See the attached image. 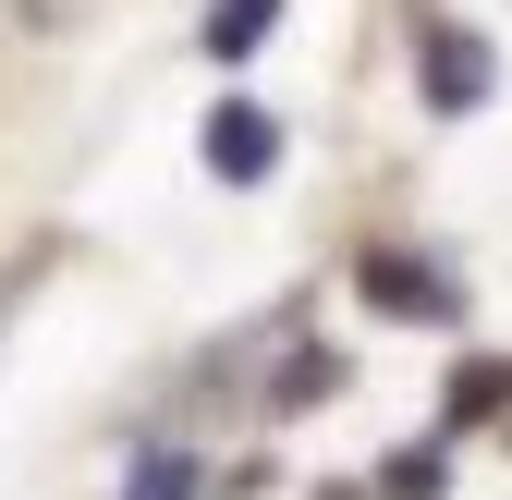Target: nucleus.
Wrapping results in <instances>:
<instances>
[{
  "label": "nucleus",
  "instance_id": "obj_1",
  "mask_svg": "<svg viewBox=\"0 0 512 500\" xmlns=\"http://www.w3.org/2000/svg\"><path fill=\"white\" fill-rule=\"evenodd\" d=\"M488 86H500L488 37H464V25H427V110H488Z\"/></svg>",
  "mask_w": 512,
  "mask_h": 500
},
{
  "label": "nucleus",
  "instance_id": "obj_2",
  "mask_svg": "<svg viewBox=\"0 0 512 500\" xmlns=\"http://www.w3.org/2000/svg\"><path fill=\"white\" fill-rule=\"evenodd\" d=\"M269 159H281V122L256 110V98H220L208 110V171L220 183H269Z\"/></svg>",
  "mask_w": 512,
  "mask_h": 500
},
{
  "label": "nucleus",
  "instance_id": "obj_3",
  "mask_svg": "<svg viewBox=\"0 0 512 500\" xmlns=\"http://www.w3.org/2000/svg\"><path fill=\"white\" fill-rule=\"evenodd\" d=\"M366 293L391 305V318H427V330H439V318H452V305H464V293L439 281L427 257H378V269H366Z\"/></svg>",
  "mask_w": 512,
  "mask_h": 500
},
{
  "label": "nucleus",
  "instance_id": "obj_4",
  "mask_svg": "<svg viewBox=\"0 0 512 500\" xmlns=\"http://www.w3.org/2000/svg\"><path fill=\"white\" fill-rule=\"evenodd\" d=\"M269 25H281V0H220V13H208V61H244Z\"/></svg>",
  "mask_w": 512,
  "mask_h": 500
},
{
  "label": "nucleus",
  "instance_id": "obj_5",
  "mask_svg": "<svg viewBox=\"0 0 512 500\" xmlns=\"http://www.w3.org/2000/svg\"><path fill=\"white\" fill-rule=\"evenodd\" d=\"M122 500H208V464H183V452H147Z\"/></svg>",
  "mask_w": 512,
  "mask_h": 500
},
{
  "label": "nucleus",
  "instance_id": "obj_6",
  "mask_svg": "<svg viewBox=\"0 0 512 500\" xmlns=\"http://www.w3.org/2000/svg\"><path fill=\"white\" fill-rule=\"evenodd\" d=\"M378 500H439V452H403L391 476H378Z\"/></svg>",
  "mask_w": 512,
  "mask_h": 500
}]
</instances>
